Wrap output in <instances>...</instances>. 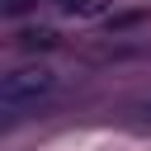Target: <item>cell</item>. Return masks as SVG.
Masks as SVG:
<instances>
[{
  "mask_svg": "<svg viewBox=\"0 0 151 151\" xmlns=\"http://www.w3.org/2000/svg\"><path fill=\"white\" fill-rule=\"evenodd\" d=\"M61 5H66V9H85L90 0H61Z\"/></svg>",
  "mask_w": 151,
  "mask_h": 151,
  "instance_id": "cell-3",
  "label": "cell"
},
{
  "mask_svg": "<svg viewBox=\"0 0 151 151\" xmlns=\"http://www.w3.org/2000/svg\"><path fill=\"white\" fill-rule=\"evenodd\" d=\"M142 113H151V99H146V104H142Z\"/></svg>",
  "mask_w": 151,
  "mask_h": 151,
  "instance_id": "cell-4",
  "label": "cell"
},
{
  "mask_svg": "<svg viewBox=\"0 0 151 151\" xmlns=\"http://www.w3.org/2000/svg\"><path fill=\"white\" fill-rule=\"evenodd\" d=\"M19 42H24V47H52V42H57V33H52V28H28Z\"/></svg>",
  "mask_w": 151,
  "mask_h": 151,
  "instance_id": "cell-2",
  "label": "cell"
},
{
  "mask_svg": "<svg viewBox=\"0 0 151 151\" xmlns=\"http://www.w3.org/2000/svg\"><path fill=\"white\" fill-rule=\"evenodd\" d=\"M52 85H57V76H52L47 66H19V71H9V76L0 80V104H5L9 113H19V109L47 99Z\"/></svg>",
  "mask_w": 151,
  "mask_h": 151,
  "instance_id": "cell-1",
  "label": "cell"
}]
</instances>
